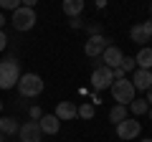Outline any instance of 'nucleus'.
<instances>
[{
    "instance_id": "nucleus-1",
    "label": "nucleus",
    "mask_w": 152,
    "mask_h": 142,
    "mask_svg": "<svg viewBox=\"0 0 152 142\" xmlns=\"http://www.w3.org/2000/svg\"><path fill=\"white\" fill-rule=\"evenodd\" d=\"M18 81H20V64L15 59L0 61V89L8 91V89L18 86Z\"/></svg>"
},
{
    "instance_id": "nucleus-2",
    "label": "nucleus",
    "mask_w": 152,
    "mask_h": 142,
    "mask_svg": "<svg viewBox=\"0 0 152 142\" xmlns=\"http://www.w3.org/2000/svg\"><path fill=\"white\" fill-rule=\"evenodd\" d=\"M109 91H112L114 102L122 104V107H129V104L137 99V91H134V86H132L129 79H119V81H114L112 86H109Z\"/></svg>"
},
{
    "instance_id": "nucleus-3",
    "label": "nucleus",
    "mask_w": 152,
    "mask_h": 142,
    "mask_svg": "<svg viewBox=\"0 0 152 142\" xmlns=\"http://www.w3.org/2000/svg\"><path fill=\"white\" fill-rule=\"evenodd\" d=\"M18 91H20V97H38V94H43V79L38 76V74H20V81H18Z\"/></svg>"
},
{
    "instance_id": "nucleus-4",
    "label": "nucleus",
    "mask_w": 152,
    "mask_h": 142,
    "mask_svg": "<svg viewBox=\"0 0 152 142\" xmlns=\"http://www.w3.org/2000/svg\"><path fill=\"white\" fill-rule=\"evenodd\" d=\"M36 20H38V15H36V10L33 8H18L15 13H13V18H10V23H13V28L15 31H20V33H26V31H31L33 26H36Z\"/></svg>"
},
{
    "instance_id": "nucleus-5",
    "label": "nucleus",
    "mask_w": 152,
    "mask_h": 142,
    "mask_svg": "<svg viewBox=\"0 0 152 142\" xmlns=\"http://www.w3.org/2000/svg\"><path fill=\"white\" fill-rule=\"evenodd\" d=\"M114 84V71L107 69V66H96V69L91 71V86L94 91H104V89H109Z\"/></svg>"
},
{
    "instance_id": "nucleus-6",
    "label": "nucleus",
    "mask_w": 152,
    "mask_h": 142,
    "mask_svg": "<svg viewBox=\"0 0 152 142\" xmlns=\"http://www.w3.org/2000/svg\"><path fill=\"white\" fill-rule=\"evenodd\" d=\"M140 132H142V124L134 119V117H127L124 122H119V124H117V137H119V140H124V142L140 137Z\"/></svg>"
},
{
    "instance_id": "nucleus-7",
    "label": "nucleus",
    "mask_w": 152,
    "mask_h": 142,
    "mask_svg": "<svg viewBox=\"0 0 152 142\" xmlns=\"http://www.w3.org/2000/svg\"><path fill=\"white\" fill-rule=\"evenodd\" d=\"M107 46H109L107 36H89L86 43H84V53H86L89 59H99V56L107 51Z\"/></svg>"
},
{
    "instance_id": "nucleus-8",
    "label": "nucleus",
    "mask_w": 152,
    "mask_h": 142,
    "mask_svg": "<svg viewBox=\"0 0 152 142\" xmlns=\"http://www.w3.org/2000/svg\"><path fill=\"white\" fill-rule=\"evenodd\" d=\"M18 135H20V142H41L43 140V132H41L38 122H26V124H20Z\"/></svg>"
},
{
    "instance_id": "nucleus-9",
    "label": "nucleus",
    "mask_w": 152,
    "mask_h": 142,
    "mask_svg": "<svg viewBox=\"0 0 152 142\" xmlns=\"http://www.w3.org/2000/svg\"><path fill=\"white\" fill-rule=\"evenodd\" d=\"M99 59L104 61L102 66H107V69H119V64H122V59H124V53H122V48H117V46H107V51H104Z\"/></svg>"
},
{
    "instance_id": "nucleus-10",
    "label": "nucleus",
    "mask_w": 152,
    "mask_h": 142,
    "mask_svg": "<svg viewBox=\"0 0 152 142\" xmlns=\"http://www.w3.org/2000/svg\"><path fill=\"white\" fill-rule=\"evenodd\" d=\"M132 86H134V91H147V89L152 86V71H145V69H134V74H132Z\"/></svg>"
},
{
    "instance_id": "nucleus-11",
    "label": "nucleus",
    "mask_w": 152,
    "mask_h": 142,
    "mask_svg": "<svg viewBox=\"0 0 152 142\" xmlns=\"http://www.w3.org/2000/svg\"><path fill=\"white\" fill-rule=\"evenodd\" d=\"M53 114L58 117V122H64V119L69 122V119H74V117H79V107H76L74 102H58Z\"/></svg>"
},
{
    "instance_id": "nucleus-12",
    "label": "nucleus",
    "mask_w": 152,
    "mask_h": 142,
    "mask_svg": "<svg viewBox=\"0 0 152 142\" xmlns=\"http://www.w3.org/2000/svg\"><path fill=\"white\" fill-rule=\"evenodd\" d=\"M38 127H41L43 135H58L61 122H58V117H56V114H43L41 119H38Z\"/></svg>"
},
{
    "instance_id": "nucleus-13",
    "label": "nucleus",
    "mask_w": 152,
    "mask_h": 142,
    "mask_svg": "<svg viewBox=\"0 0 152 142\" xmlns=\"http://www.w3.org/2000/svg\"><path fill=\"white\" fill-rule=\"evenodd\" d=\"M134 64L137 69H145V71H152V46H142L134 56Z\"/></svg>"
},
{
    "instance_id": "nucleus-14",
    "label": "nucleus",
    "mask_w": 152,
    "mask_h": 142,
    "mask_svg": "<svg viewBox=\"0 0 152 142\" xmlns=\"http://www.w3.org/2000/svg\"><path fill=\"white\" fill-rule=\"evenodd\" d=\"M18 130H20V124H18L15 117H0V135L10 137V135H18Z\"/></svg>"
},
{
    "instance_id": "nucleus-15",
    "label": "nucleus",
    "mask_w": 152,
    "mask_h": 142,
    "mask_svg": "<svg viewBox=\"0 0 152 142\" xmlns=\"http://www.w3.org/2000/svg\"><path fill=\"white\" fill-rule=\"evenodd\" d=\"M84 5H86V3H84V0H64V13L66 15H71V18H79L81 15V10H84Z\"/></svg>"
},
{
    "instance_id": "nucleus-16",
    "label": "nucleus",
    "mask_w": 152,
    "mask_h": 142,
    "mask_svg": "<svg viewBox=\"0 0 152 142\" xmlns=\"http://www.w3.org/2000/svg\"><path fill=\"white\" fill-rule=\"evenodd\" d=\"M127 109H129V114H132V117H134V119H137V117L147 114V109H150V104H147L145 99H134V102H132L129 107H127Z\"/></svg>"
},
{
    "instance_id": "nucleus-17",
    "label": "nucleus",
    "mask_w": 152,
    "mask_h": 142,
    "mask_svg": "<svg viewBox=\"0 0 152 142\" xmlns=\"http://www.w3.org/2000/svg\"><path fill=\"white\" fill-rule=\"evenodd\" d=\"M129 38L134 41L137 46H145L147 41H150V38H147V33L142 31V23H137V26H132V28H129Z\"/></svg>"
},
{
    "instance_id": "nucleus-18",
    "label": "nucleus",
    "mask_w": 152,
    "mask_h": 142,
    "mask_svg": "<svg viewBox=\"0 0 152 142\" xmlns=\"http://www.w3.org/2000/svg\"><path fill=\"white\" fill-rule=\"evenodd\" d=\"M124 119H127V107L117 104V107L109 109V122H112V124H119V122H124Z\"/></svg>"
},
{
    "instance_id": "nucleus-19",
    "label": "nucleus",
    "mask_w": 152,
    "mask_h": 142,
    "mask_svg": "<svg viewBox=\"0 0 152 142\" xmlns=\"http://www.w3.org/2000/svg\"><path fill=\"white\" fill-rule=\"evenodd\" d=\"M94 114H96V107H94L91 102H84L81 107H79V117H81V119H91Z\"/></svg>"
},
{
    "instance_id": "nucleus-20",
    "label": "nucleus",
    "mask_w": 152,
    "mask_h": 142,
    "mask_svg": "<svg viewBox=\"0 0 152 142\" xmlns=\"http://www.w3.org/2000/svg\"><path fill=\"white\" fill-rule=\"evenodd\" d=\"M119 69L124 71V74H134V69H137L134 56H124V59H122V64H119Z\"/></svg>"
},
{
    "instance_id": "nucleus-21",
    "label": "nucleus",
    "mask_w": 152,
    "mask_h": 142,
    "mask_svg": "<svg viewBox=\"0 0 152 142\" xmlns=\"http://www.w3.org/2000/svg\"><path fill=\"white\" fill-rule=\"evenodd\" d=\"M0 8H3V10H13V13H15L18 8H20V0H0Z\"/></svg>"
},
{
    "instance_id": "nucleus-22",
    "label": "nucleus",
    "mask_w": 152,
    "mask_h": 142,
    "mask_svg": "<svg viewBox=\"0 0 152 142\" xmlns=\"http://www.w3.org/2000/svg\"><path fill=\"white\" fill-rule=\"evenodd\" d=\"M28 117H31V122H38L43 117V109H41V107H31V109H28Z\"/></svg>"
},
{
    "instance_id": "nucleus-23",
    "label": "nucleus",
    "mask_w": 152,
    "mask_h": 142,
    "mask_svg": "<svg viewBox=\"0 0 152 142\" xmlns=\"http://www.w3.org/2000/svg\"><path fill=\"white\" fill-rule=\"evenodd\" d=\"M86 31H89V36H102V26H99V23H91Z\"/></svg>"
},
{
    "instance_id": "nucleus-24",
    "label": "nucleus",
    "mask_w": 152,
    "mask_h": 142,
    "mask_svg": "<svg viewBox=\"0 0 152 142\" xmlns=\"http://www.w3.org/2000/svg\"><path fill=\"white\" fill-rule=\"evenodd\" d=\"M8 48V33L5 31H0V53Z\"/></svg>"
},
{
    "instance_id": "nucleus-25",
    "label": "nucleus",
    "mask_w": 152,
    "mask_h": 142,
    "mask_svg": "<svg viewBox=\"0 0 152 142\" xmlns=\"http://www.w3.org/2000/svg\"><path fill=\"white\" fill-rule=\"evenodd\" d=\"M142 31L147 33V38H152V18H150V20H145V23H142Z\"/></svg>"
},
{
    "instance_id": "nucleus-26",
    "label": "nucleus",
    "mask_w": 152,
    "mask_h": 142,
    "mask_svg": "<svg viewBox=\"0 0 152 142\" xmlns=\"http://www.w3.org/2000/svg\"><path fill=\"white\" fill-rule=\"evenodd\" d=\"M145 102H147V104H150V107H152V86H150V89H147V91H145Z\"/></svg>"
},
{
    "instance_id": "nucleus-27",
    "label": "nucleus",
    "mask_w": 152,
    "mask_h": 142,
    "mask_svg": "<svg viewBox=\"0 0 152 142\" xmlns=\"http://www.w3.org/2000/svg\"><path fill=\"white\" fill-rule=\"evenodd\" d=\"M71 28H81V18H71Z\"/></svg>"
},
{
    "instance_id": "nucleus-28",
    "label": "nucleus",
    "mask_w": 152,
    "mask_h": 142,
    "mask_svg": "<svg viewBox=\"0 0 152 142\" xmlns=\"http://www.w3.org/2000/svg\"><path fill=\"white\" fill-rule=\"evenodd\" d=\"M3 26H5V15L0 13V31H3Z\"/></svg>"
},
{
    "instance_id": "nucleus-29",
    "label": "nucleus",
    "mask_w": 152,
    "mask_h": 142,
    "mask_svg": "<svg viewBox=\"0 0 152 142\" xmlns=\"http://www.w3.org/2000/svg\"><path fill=\"white\" fill-rule=\"evenodd\" d=\"M147 117H150V119H152V107H150V109H147Z\"/></svg>"
},
{
    "instance_id": "nucleus-30",
    "label": "nucleus",
    "mask_w": 152,
    "mask_h": 142,
    "mask_svg": "<svg viewBox=\"0 0 152 142\" xmlns=\"http://www.w3.org/2000/svg\"><path fill=\"white\" fill-rule=\"evenodd\" d=\"M140 142H152V137H145V140H140Z\"/></svg>"
},
{
    "instance_id": "nucleus-31",
    "label": "nucleus",
    "mask_w": 152,
    "mask_h": 142,
    "mask_svg": "<svg viewBox=\"0 0 152 142\" xmlns=\"http://www.w3.org/2000/svg\"><path fill=\"white\" fill-rule=\"evenodd\" d=\"M0 142H5V135H0Z\"/></svg>"
},
{
    "instance_id": "nucleus-32",
    "label": "nucleus",
    "mask_w": 152,
    "mask_h": 142,
    "mask_svg": "<svg viewBox=\"0 0 152 142\" xmlns=\"http://www.w3.org/2000/svg\"><path fill=\"white\" fill-rule=\"evenodd\" d=\"M0 112H3V102H0Z\"/></svg>"
},
{
    "instance_id": "nucleus-33",
    "label": "nucleus",
    "mask_w": 152,
    "mask_h": 142,
    "mask_svg": "<svg viewBox=\"0 0 152 142\" xmlns=\"http://www.w3.org/2000/svg\"><path fill=\"white\" fill-rule=\"evenodd\" d=\"M150 15H152V5H150Z\"/></svg>"
}]
</instances>
